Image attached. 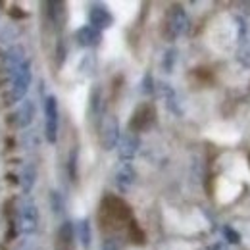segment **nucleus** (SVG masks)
<instances>
[{
  "label": "nucleus",
  "mask_w": 250,
  "mask_h": 250,
  "mask_svg": "<svg viewBox=\"0 0 250 250\" xmlns=\"http://www.w3.org/2000/svg\"><path fill=\"white\" fill-rule=\"evenodd\" d=\"M16 229L20 235H33L39 229V208L29 198L20 200L16 208Z\"/></svg>",
  "instance_id": "1"
},
{
  "label": "nucleus",
  "mask_w": 250,
  "mask_h": 250,
  "mask_svg": "<svg viewBox=\"0 0 250 250\" xmlns=\"http://www.w3.org/2000/svg\"><path fill=\"white\" fill-rule=\"evenodd\" d=\"M33 81V71H31V63L29 60L21 63L14 73H12V91H10V98L14 102H21L25 100V94L29 91Z\"/></svg>",
  "instance_id": "2"
},
{
  "label": "nucleus",
  "mask_w": 250,
  "mask_h": 250,
  "mask_svg": "<svg viewBox=\"0 0 250 250\" xmlns=\"http://www.w3.org/2000/svg\"><path fill=\"white\" fill-rule=\"evenodd\" d=\"M58 125H60L58 98L54 94H48L44 98V137L50 145L58 141Z\"/></svg>",
  "instance_id": "3"
},
{
  "label": "nucleus",
  "mask_w": 250,
  "mask_h": 250,
  "mask_svg": "<svg viewBox=\"0 0 250 250\" xmlns=\"http://www.w3.org/2000/svg\"><path fill=\"white\" fill-rule=\"evenodd\" d=\"M122 135H120V124H118V118L108 114L102 118L100 122V145L104 150H114L120 143Z\"/></svg>",
  "instance_id": "4"
},
{
  "label": "nucleus",
  "mask_w": 250,
  "mask_h": 250,
  "mask_svg": "<svg viewBox=\"0 0 250 250\" xmlns=\"http://www.w3.org/2000/svg\"><path fill=\"white\" fill-rule=\"evenodd\" d=\"M35 116H37V106H35V102H33L31 98H25V100H21V102L16 106V110H14V114H12V122H14V125H16L18 129H25V127H29V125L33 124Z\"/></svg>",
  "instance_id": "5"
},
{
  "label": "nucleus",
  "mask_w": 250,
  "mask_h": 250,
  "mask_svg": "<svg viewBox=\"0 0 250 250\" xmlns=\"http://www.w3.org/2000/svg\"><path fill=\"white\" fill-rule=\"evenodd\" d=\"M166 27H167V37H169V39H175V37H179V35H185L188 29L187 12H185L183 8H179V6L173 8V10L169 12V16H167Z\"/></svg>",
  "instance_id": "6"
},
{
  "label": "nucleus",
  "mask_w": 250,
  "mask_h": 250,
  "mask_svg": "<svg viewBox=\"0 0 250 250\" xmlns=\"http://www.w3.org/2000/svg\"><path fill=\"white\" fill-rule=\"evenodd\" d=\"M114 23V16L112 12L102 6V4H93L91 10H89V25L94 27L96 31H104V29H110Z\"/></svg>",
  "instance_id": "7"
},
{
  "label": "nucleus",
  "mask_w": 250,
  "mask_h": 250,
  "mask_svg": "<svg viewBox=\"0 0 250 250\" xmlns=\"http://www.w3.org/2000/svg\"><path fill=\"white\" fill-rule=\"evenodd\" d=\"M118 156L122 158L124 162H131L133 158L137 156V152H139V148H141V139H139V135L137 133H125L122 135V139H120V143H118Z\"/></svg>",
  "instance_id": "8"
},
{
  "label": "nucleus",
  "mask_w": 250,
  "mask_h": 250,
  "mask_svg": "<svg viewBox=\"0 0 250 250\" xmlns=\"http://www.w3.org/2000/svg\"><path fill=\"white\" fill-rule=\"evenodd\" d=\"M135 179H137V171H135V167H133L131 162H122V164L116 167L114 183H116V187L120 188L122 192L131 190V187L135 185Z\"/></svg>",
  "instance_id": "9"
},
{
  "label": "nucleus",
  "mask_w": 250,
  "mask_h": 250,
  "mask_svg": "<svg viewBox=\"0 0 250 250\" xmlns=\"http://www.w3.org/2000/svg\"><path fill=\"white\" fill-rule=\"evenodd\" d=\"M100 39H102L100 31H96L91 25H81L75 31V41L83 48H94V46H98L100 44Z\"/></svg>",
  "instance_id": "10"
},
{
  "label": "nucleus",
  "mask_w": 250,
  "mask_h": 250,
  "mask_svg": "<svg viewBox=\"0 0 250 250\" xmlns=\"http://www.w3.org/2000/svg\"><path fill=\"white\" fill-rule=\"evenodd\" d=\"M35 181H37V166L27 162L21 166V171H20V187L23 192H31Z\"/></svg>",
  "instance_id": "11"
},
{
  "label": "nucleus",
  "mask_w": 250,
  "mask_h": 250,
  "mask_svg": "<svg viewBox=\"0 0 250 250\" xmlns=\"http://www.w3.org/2000/svg\"><path fill=\"white\" fill-rule=\"evenodd\" d=\"M77 237H79V243L85 250L91 249V243H93V229H91V221L89 219H81L77 223Z\"/></svg>",
  "instance_id": "12"
},
{
  "label": "nucleus",
  "mask_w": 250,
  "mask_h": 250,
  "mask_svg": "<svg viewBox=\"0 0 250 250\" xmlns=\"http://www.w3.org/2000/svg\"><path fill=\"white\" fill-rule=\"evenodd\" d=\"M58 241L62 243L63 247H69L73 241V223L71 221H63L58 229Z\"/></svg>",
  "instance_id": "13"
},
{
  "label": "nucleus",
  "mask_w": 250,
  "mask_h": 250,
  "mask_svg": "<svg viewBox=\"0 0 250 250\" xmlns=\"http://www.w3.org/2000/svg\"><path fill=\"white\" fill-rule=\"evenodd\" d=\"M48 200H50V210H52L54 214H60L63 210V196L58 190H50Z\"/></svg>",
  "instance_id": "14"
},
{
  "label": "nucleus",
  "mask_w": 250,
  "mask_h": 250,
  "mask_svg": "<svg viewBox=\"0 0 250 250\" xmlns=\"http://www.w3.org/2000/svg\"><path fill=\"white\" fill-rule=\"evenodd\" d=\"M175 60H177V52H175L173 48H171V50H167V52L164 54V60H162V67H164V71H166V73H171V71H173Z\"/></svg>",
  "instance_id": "15"
},
{
  "label": "nucleus",
  "mask_w": 250,
  "mask_h": 250,
  "mask_svg": "<svg viewBox=\"0 0 250 250\" xmlns=\"http://www.w3.org/2000/svg\"><path fill=\"white\" fill-rule=\"evenodd\" d=\"M79 71L85 73V75H91L94 71V56L93 54H85L79 62Z\"/></svg>",
  "instance_id": "16"
},
{
  "label": "nucleus",
  "mask_w": 250,
  "mask_h": 250,
  "mask_svg": "<svg viewBox=\"0 0 250 250\" xmlns=\"http://www.w3.org/2000/svg\"><path fill=\"white\" fill-rule=\"evenodd\" d=\"M100 100H102L100 89H93V94H91V112H93L94 116L100 112Z\"/></svg>",
  "instance_id": "17"
},
{
  "label": "nucleus",
  "mask_w": 250,
  "mask_h": 250,
  "mask_svg": "<svg viewBox=\"0 0 250 250\" xmlns=\"http://www.w3.org/2000/svg\"><path fill=\"white\" fill-rule=\"evenodd\" d=\"M102 250H122V245L118 243V239H106L102 243Z\"/></svg>",
  "instance_id": "18"
},
{
  "label": "nucleus",
  "mask_w": 250,
  "mask_h": 250,
  "mask_svg": "<svg viewBox=\"0 0 250 250\" xmlns=\"http://www.w3.org/2000/svg\"><path fill=\"white\" fill-rule=\"evenodd\" d=\"M223 233H225V237L229 239V243H239V239H241V237H239V233H237L233 227H229V225L223 229Z\"/></svg>",
  "instance_id": "19"
},
{
  "label": "nucleus",
  "mask_w": 250,
  "mask_h": 250,
  "mask_svg": "<svg viewBox=\"0 0 250 250\" xmlns=\"http://www.w3.org/2000/svg\"><path fill=\"white\" fill-rule=\"evenodd\" d=\"M154 81H152V77L150 75H146L145 79H143V93L145 94H150V93H154Z\"/></svg>",
  "instance_id": "20"
}]
</instances>
